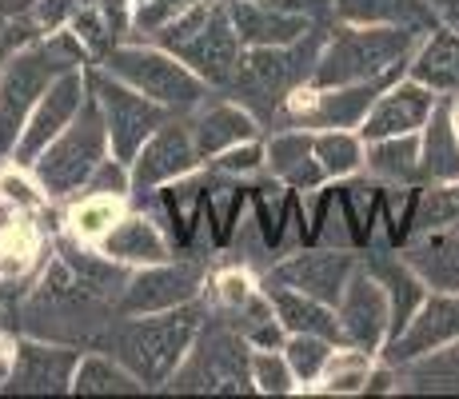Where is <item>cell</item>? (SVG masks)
I'll use <instances>...</instances> for the list:
<instances>
[{"label":"cell","mask_w":459,"mask_h":399,"mask_svg":"<svg viewBox=\"0 0 459 399\" xmlns=\"http://www.w3.org/2000/svg\"><path fill=\"white\" fill-rule=\"evenodd\" d=\"M428 136L420 144V176L431 184H455L459 180V136L452 128V108L436 104L428 117Z\"/></svg>","instance_id":"f1b7e54d"},{"label":"cell","mask_w":459,"mask_h":399,"mask_svg":"<svg viewBox=\"0 0 459 399\" xmlns=\"http://www.w3.org/2000/svg\"><path fill=\"white\" fill-rule=\"evenodd\" d=\"M204 288V268L196 260H164V264H144L132 272L125 291L117 299V316H148V312H168L188 299H200Z\"/></svg>","instance_id":"8fae6325"},{"label":"cell","mask_w":459,"mask_h":399,"mask_svg":"<svg viewBox=\"0 0 459 399\" xmlns=\"http://www.w3.org/2000/svg\"><path fill=\"white\" fill-rule=\"evenodd\" d=\"M335 319H340V335L348 348H359L368 356L384 351L387 327H392V304H387L384 283L364 268V260H359L356 276L348 280L340 304H335Z\"/></svg>","instance_id":"4fadbf2b"},{"label":"cell","mask_w":459,"mask_h":399,"mask_svg":"<svg viewBox=\"0 0 459 399\" xmlns=\"http://www.w3.org/2000/svg\"><path fill=\"white\" fill-rule=\"evenodd\" d=\"M84 73H88V88H92L96 104H100V112H104V124H108L112 156L125 160L132 168V160L144 148V140L152 136L160 124L172 120L176 112L164 108L152 96H144L140 88L125 84L120 76H112L108 68H84Z\"/></svg>","instance_id":"9c48e42d"},{"label":"cell","mask_w":459,"mask_h":399,"mask_svg":"<svg viewBox=\"0 0 459 399\" xmlns=\"http://www.w3.org/2000/svg\"><path fill=\"white\" fill-rule=\"evenodd\" d=\"M84 0H37V8H32V16H37V24L44 32H60L65 24H73V16L81 13Z\"/></svg>","instance_id":"60d3db41"},{"label":"cell","mask_w":459,"mask_h":399,"mask_svg":"<svg viewBox=\"0 0 459 399\" xmlns=\"http://www.w3.org/2000/svg\"><path fill=\"white\" fill-rule=\"evenodd\" d=\"M368 384V351L351 348L348 356L335 351L328 363V392H364Z\"/></svg>","instance_id":"d590c367"},{"label":"cell","mask_w":459,"mask_h":399,"mask_svg":"<svg viewBox=\"0 0 459 399\" xmlns=\"http://www.w3.org/2000/svg\"><path fill=\"white\" fill-rule=\"evenodd\" d=\"M252 384L264 395H288L299 384L288 356H276V348H260L252 356Z\"/></svg>","instance_id":"e575fe53"},{"label":"cell","mask_w":459,"mask_h":399,"mask_svg":"<svg viewBox=\"0 0 459 399\" xmlns=\"http://www.w3.org/2000/svg\"><path fill=\"white\" fill-rule=\"evenodd\" d=\"M255 288H248V280H244V272H228V276H220L216 283V299H220V312H232V308H240L244 299L252 296Z\"/></svg>","instance_id":"b9f144b4"},{"label":"cell","mask_w":459,"mask_h":399,"mask_svg":"<svg viewBox=\"0 0 459 399\" xmlns=\"http://www.w3.org/2000/svg\"><path fill=\"white\" fill-rule=\"evenodd\" d=\"M420 44V29L403 24H340L328 37L307 88H343L359 80H376L392 68L408 65L411 48Z\"/></svg>","instance_id":"5b68a950"},{"label":"cell","mask_w":459,"mask_h":399,"mask_svg":"<svg viewBox=\"0 0 459 399\" xmlns=\"http://www.w3.org/2000/svg\"><path fill=\"white\" fill-rule=\"evenodd\" d=\"M400 256L411 264V272L431 288L452 291L459 288V220L444 228H428L400 244Z\"/></svg>","instance_id":"ffe728a7"},{"label":"cell","mask_w":459,"mask_h":399,"mask_svg":"<svg viewBox=\"0 0 459 399\" xmlns=\"http://www.w3.org/2000/svg\"><path fill=\"white\" fill-rule=\"evenodd\" d=\"M148 37H152V44H160L164 52L180 56L208 88H228L244 60V40L236 32L228 0H200V4H192L176 21L148 32Z\"/></svg>","instance_id":"277c9868"},{"label":"cell","mask_w":459,"mask_h":399,"mask_svg":"<svg viewBox=\"0 0 459 399\" xmlns=\"http://www.w3.org/2000/svg\"><path fill=\"white\" fill-rule=\"evenodd\" d=\"M428 4H431V8H439V16H444V13H447V8H452V4H455V0H428Z\"/></svg>","instance_id":"f6af8a7d"},{"label":"cell","mask_w":459,"mask_h":399,"mask_svg":"<svg viewBox=\"0 0 459 399\" xmlns=\"http://www.w3.org/2000/svg\"><path fill=\"white\" fill-rule=\"evenodd\" d=\"M400 76H403V65L376 80H359V84L320 88V92L312 88V108L304 112V124H312V128H359L368 120V112L376 108V100Z\"/></svg>","instance_id":"e0dca14e"},{"label":"cell","mask_w":459,"mask_h":399,"mask_svg":"<svg viewBox=\"0 0 459 399\" xmlns=\"http://www.w3.org/2000/svg\"><path fill=\"white\" fill-rule=\"evenodd\" d=\"M196 164H200V152H196L188 120L172 117L144 140V148L132 160V192H136V196H152L164 184L180 180V176H192Z\"/></svg>","instance_id":"5bb4252c"},{"label":"cell","mask_w":459,"mask_h":399,"mask_svg":"<svg viewBox=\"0 0 459 399\" xmlns=\"http://www.w3.org/2000/svg\"><path fill=\"white\" fill-rule=\"evenodd\" d=\"M436 112V96L420 80H395L384 96L376 100V108L368 112V120L359 124L364 140H384V136H403V132H420L428 117Z\"/></svg>","instance_id":"ac0fdd59"},{"label":"cell","mask_w":459,"mask_h":399,"mask_svg":"<svg viewBox=\"0 0 459 399\" xmlns=\"http://www.w3.org/2000/svg\"><path fill=\"white\" fill-rule=\"evenodd\" d=\"M192 4H200V0H144V4L136 8V16H132V24L144 32H156L160 24L176 21L180 13H188Z\"/></svg>","instance_id":"ab89813d"},{"label":"cell","mask_w":459,"mask_h":399,"mask_svg":"<svg viewBox=\"0 0 459 399\" xmlns=\"http://www.w3.org/2000/svg\"><path fill=\"white\" fill-rule=\"evenodd\" d=\"M420 392V395H459V340L431 348L423 356L400 363L395 371V392Z\"/></svg>","instance_id":"4316f807"},{"label":"cell","mask_w":459,"mask_h":399,"mask_svg":"<svg viewBox=\"0 0 459 399\" xmlns=\"http://www.w3.org/2000/svg\"><path fill=\"white\" fill-rule=\"evenodd\" d=\"M459 340V288L428 296L420 304V312L411 316V324L403 327L400 340H392L384 348V363L400 368V363L423 356L431 348H444V343Z\"/></svg>","instance_id":"2e32d148"},{"label":"cell","mask_w":459,"mask_h":399,"mask_svg":"<svg viewBox=\"0 0 459 399\" xmlns=\"http://www.w3.org/2000/svg\"><path fill=\"white\" fill-rule=\"evenodd\" d=\"M284 356L292 363L299 384H312L328 371V363L335 356V340H324V335H288Z\"/></svg>","instance_id":"836d02e7"},{"label":"cell","mask_w":459,"mask_h":399,"mask_svg":"<svg viewBox=\"0 0 459 399\" xmlns=\"http://www.w3.org/2000/svg\"><path fill=\"white\" fill-rule=\"evenodd\" d=\"M100 65L108 68L112 76L140 88L144 96L160 100L164 108H172V112H192L208 100L204 80L192 73L180 56L164 52L160 44H156V48H144V44H117Z\"/></svg>","instance_id":"ba28073f"},{"label":"cell","mask_w":459,"mask_h":399,"mask_svg":"<svg viewBox=\"0 0 459 399\" xmlns=\"http://www.w3.org/2000/svg\"><path fill=\"white\" fill-rule=\"evenodd\" d=\"M148 387L117 356H84L73 379V395H144Z\"/></svg>","instance_id":"4dcf8cb0"},{"label":"cell","mask_w":459,"mask_h":399,"mask_svg":"<svg viewBox=\"0 0 459 399\" xmlns=\"http://www.w3.org/2000/svg\"><path fill=\"white\" fill-rule=\"evenodd\" d=\"M232 8L236 32H240L244 48H264V44H292L307 29H316V21L299 13H284V8L268 4V0H228Z\"/></svg>","instance_id":"7402d4cb"},{"label":"cell","mask_w":459,"mask_h":399,"mask_svg":"<svg viewBox=\"0 0 459 399\" xmlns=\"http://www.w3.org/2000/svg\"><path fill=\"white\" fill-rule=\"evenodd\" d=\"M260 168H268V152H264V144H255V140H244V144L216 156V172L236 176V180H240V176H255Z\"/></svg>","instance_id":"74e56055"},{"label":"cell","mask_w":459,"mask_h":399,"mask_svg":"<svg viewBox=\"0 0 459 399\" xmlns=\"http://www.w3.org/2000/svg\"><path fill=\"white\" fill-rule=\"evenodd\" d=\"M359 256L351 247H320L307 244V252H296L288 260H272L264 272V283H280V288H296L304 296H316L324 304H340L348 280L356 276Z\"/></svg>","instance_id":"30bf717a"},{"label":"cell","mask_w":459,"mask_h":399,"mask_svg":"<svg viewBox=\"0 0 459 399\" xmlns=\"http://www.w3.org/2000/svg\"><path fill=\"white\" fill-rule=\"evenodd\" d=\"M252 343L240 335L224 312H208L192 340L188 356L168 379V392H192V395H244L255 392L252 384Z\"/></svg>","instance_id":"8992f818"},{"label":"cell","mask_w":459,"mask_h":399,"mask_svg":"<svg viewBox=\"0 0 459 399\" xmlns=\"http://www.w3.org/2000/svg\"><path fill=\"white\" fill-rule=\"evenodd\" d=\"M100 252L120 264H140V268H144V264H164L176 256L164 228L156 224L152 216H144V212L117 220V224L100 236Z\"/></svg>","instance_id":"603a6c76"},{"label":"cell","mask_w":459,"mask_h":399,"mask_svg":"<svg viewBox=\"0 0 459 399\" xmlns=\"http://www.w3.org/2000/svg\"><path fill=\"white\" fill-rule=\"evenodd\" d=\"M84 60L88 52L76 40V32L40 37L4 60V68H0V160L16 152V140H21L40 96L52 88V80L73 73V68H84Z\"/></svg>","instance_id":"3957f363"},{"label":"cell","mask_w":459,"mask_h":399,"mask_svg":"<svg viewBox=\"0 0 459 399\" xmlns=\"http://www.w3.org/2000/svg\"><path fill=\"white\" fill-rule=\"evenodd\" d=\"M272 308H276L280 324H284L288 335H324V340L343 343L340 335V319H335V308L324 304L316 296H304L296 288H280V283H264Z\"/></svg>","instance_id":"d4e9b609"},{"label":"cell","mask_w":459,"mask_h":399,"mask_svg":"<svg viewBox=\"0 0 459 399\" xmlns=\"http://www.w3.org/2000/svg\"><path fill=\"white\" fill-rule=\"evenodd\" d=\"M224 316L240 327V335L252 343V348H284L288 343L284 324H280L276 308H272V299H268V291L264 288L252 291L240 308H232V312H224Z\"/></svg>","instance_id":"1f68e13d"},{"label":"cell","mask_w":459,"mask_h":399,"mask_svg":"<svg viewBox=\"0 0 459 399\" xmlns=\"http://www.w3.org/2000/svg\"><path fill=\"white\" fill-rule=\"evenodd\" d=\"M364 268L372 272V276L384 283L387 291V304H392V327H387V343L400 340L403 327L411 324V316L420 312V304L428 299V291H423V280L411 272V264L403 260V256H387V252H368L364 256ZM384 343V348H387Z\"/></svg>","instance_id":"44dd1931"},{"label":"cell","mask_w":459,"mask_h":399,"mask_svg":"<svg viewBox=\"0 0 459 399\" xmlns=\"http://www.w3.org/2000/svg\"><path fill=\"white\" fill-rule=\"evenodd\" d=\"M125 192H132V168L125 164V160H104L100 168L92 172V180L84 184L81 196H125Z\"/></svg>","instance_id":"8d00e7d4"},{"label":"cell","mask_w":459,"mask_h":399,"mask_svg":"<svg viewBox=\"0 0 459 399\" xmlns=\"http://www.w3.org/2000/svg\"><path fill=\"white\" fill-rule=\"evenodd\" d=\"M136 4H144V0H136Z\"/></svg>","instance_id":"7dc6e473"},{"label":"cell","mask_w":459,"mask_h":399,"mask_svg":"<svg viewBox=\"0 0 459 399\" xmlns=\"http://www.w3.org/2000/svg\"><path fill=\"white\" fill-rule=\"evenodd\" d=\"M13 356H16V340L8 327H0V392H4V379L13 371Z\"/></svg>","instance_id":"7bdbcfd3"},{"label":"cell","mask_w":459,"mask_h":399,"mask_svg":"<svg viewBox=\"0 0 459 399\" xmlns=\"http://www.w3.org/2000/svg\"><path fill=\"white\" fill-rule=\"evenodd\" d=\"M312 144H316V136H307V132H276V136L264 144L272 176H276L280 184H288L292 192H316L328 180V172H324V164L316 160Z\"/></svg>","instance_id":"cb8c5ba5"},{"label":"cell","mask_w":459,"mask_h":399,"mask_svg":"<svg viewBox=\"0 0 459 399\" xmlns=\"http://www.w3.org/2000/svg\"><path fill=\"white\" fill-rule=\"evenodd\" d=\"M408 76L431 92H459V29L436 24L423 48L408 60Z\"/></svg>","instance_id":"484cf974"},{"label":"cell","mask_w":459,"mask_h":399,"mask_svg":"<svg viewBox=\"0 0 459 399\" xmlns=\"http://www.w3.org/2000/svg\"><path fill=\"white\" fill-rule=\"evenodd\" d=\"M84 100H88V73L84 68H73V73L52 80V88L40 96V104L32 108L29 124H24L21 140H16V152H13L16 164L32 168V160H37L44 148H48L52 140L76 120V112H81Z\"/></svg>","instance_id":"9a60e30c"},{"label":"cell","mask_w":459,"mask_h":399,"mask_svg":"<svg viewBox=\"0 0 459 399\" xmlns=\"http://www.w3.org/2000/svg\"><path fill=\"white\" fill-rule=\"evenodd\" d=\"M76 368H81V348L56 340H16L13 371L4 379L8 395H65L73 392Z\"/></svg>","instance_id":"7c38bea8"},{"label":"cell","mask_w":459,"mask_h":399,"mask_svg":"<svg viewBox=\"0 0 459 399\" xmlns=\"http://www.w3.org/2000/svg\"><path fill=\"white\" fill-rule=\"evenodd\" d=\"M332 37V24H316L292 44H264V48H244V60L236 68L232 84L224 88L236 104L252 112L255 120H272L280 104L292 100L299 88L316 73L324 44Z\"/></svg>","instance_id":"7a4b0ae2"},{"label":"cell","mask_w":459,"mask_h":399,"mask_svg":"<svg viewBox=\"0 0 459 399\" xmlns=\"http://www.w3.org/2000/svg\"><path fill=\"white\" fill-rule=\"evenodd\" d=\"M108 124H104L100 104L88 88V100L81 104L76 120L32 160V176H37L40 192L48 200H68L76 192H84L92 172L108 160Z\"/></svg>","instance_id":"52a82bcc"},{"label":"cell","mask_w":459,"mask_h":399,"mask_svg":"<svg viewBox=\"0 0 459 399\" xmlns=\"http://www.w3.org/2000/svg\"><path fill=\"white\" fill-rule=\"evenodd\" d=\"M444 21L452 24V29H459V0H455V4H452V8H447V13H444Z\"/></svg>","instance_id":"ee69618b"},{"label":"cell","mask_w":459,"mask_h":399,"mask_svg":"<svg viewBox=\"0 0 459 399\" xmlns=\"http://www.w3.org/2000/svg\"><path fill=\"white\" fill-rule=\"evenodd\" d=\"M368 172L379 176L387 184H416L420 176V140L416 132L403 136H384V140H368Z\"/></svg>","instance_id":"f546056e"},{"label":"cell","mask_w":459,"mask_h":399,"mask_svg":"<svg viewBox=\"0 0 459 399\" xmlns=\"http://www.w3.org/2000/svg\"><path fill=\"white\" fill-rule=\"evenodd\" d=\"M312 148H316V160L324 164V172H328V180H343V176L359 172V164H364V144L340 128L320 132Z\"/></svg>","instance_id":"d6a6232c"},{"label":"cell","mask_w":459,"mask_h":399,"mask_svg":"<svg viewBox=\"0 0 459 399\" xmlns=\"http://www.w3.org/2000/svg\"><path fill=\"white\" fill-rule=\"evenodd\" d=\"M204 316L208 308L200 299H188V304L168 308V312L112 316L100 340H96V348L117 356L144 387H164L188 356Z\"/></svg>","instance_id":"6da1fadb"},{"label":"cell","mask_w":459,"mask_h":399,"mask_svg":"<svg viewBox=\"0 0 459 399\" xmlns=\"http://www.w3.org/2000/svg\"><path fill=\"white\" fill-rule=\"evenodd\" d=\"M188 128H192V140H196L200 160H216L228 148L260 136V120L236 100H216V104L204 100L200 108H192Z\"/></svg>","instance_id":"d6986e66"},{"label":"cell","mask_w":459,"mask_h":399,"mask_svg":"<svg viewBox=\"0 0 459 399\" xmlns=\"http://www.w3.org/2000/svg\"><path fill=\"white\" fill-rule=\"evenodd\" d=\"M4 236H8V220L0 216V244H4Z\"/></svg>","instance_id":"bcb514c9"},{"label":"cell","mask_w":459,"mask_h":399,"mask_svg":"<svg viewBox=\"0 0 459 399\" xmlns=\"http://www.w3.org/2000/svg\"><path fill=\"white\" fill-rule=\"evenodd\" d=\"M44 29L37 24V16L24 13V16H0V60L16 56V52L24 48V44L40 40Z\"/></svg>","instance_id":"f35d334b"},{"label":"cell","mask_w":459,"mask_h":399,"mask_svg":"<svg viewBox=\"0 0 459 399\" xmlns=\"http://www.w3.org/2000/svg\"><path fill=\"white\" fill-rule=\"evenodd\" d=\"M335 21L343 24H403L431 32L439 24V8L428 0H335Z\"/></svg>","instance_id":"83f0119b"}]
</instances>
